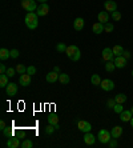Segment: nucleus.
Instances as JSON below:
<instances>
[{
	"instance_id": "38",
	"label": "nucleus",
	"mask_w": 133,
	"mask_h": 148,
	"mask_svg": "<svg viewBox=\"0 0 133 148\" xmlns=\"http://www.w3.org/2000/svg\"><path fill=\"white\" fill-rule=\"evenodd\" d=\"M27 73H29V75H35L36 73V67H33V66H29V67H27Z\"/></svg>"
},
{
	"instance_id": "32",
	"label": "nucleus",
	"mask_w": 133,
	"mask_h": 148,
	"mask_svg": "<svg viewBox=\"0 0 133 148\" xmlns=\"http://www.w3.org/2000/svg\"><path fill=\"white\" fill-rule=\"evenodd\" d=\"M3 135L5 136V138H12V136H14V130L7 127L5 130H3Z\"/></svg>"
},
{
	"instance_id": "12",
	"label": "nucleus",
	"mask_w": 133,
	"mask_h": 148,
	"mask_svg": "<svg viewBox=\"0 0 133 148\" xmlns=\"http://www.w3.org/2000/svg\"><path fill=\"white\" fill-rule=\"evenodd\" d=\"M48 12H49V5L47 3H41L36 10V14L39 16H45V15H48Z\"/></svg>"
},
{
	"instance_id": "3",
	"label": "nucleus",
	"mask_w": 133,
	"mask_h": 148,
	"mask_svg": "<svg viewBox=\"0 0 133 148\" xmlns=\"http://www.w3.org/2000/svg\"><path fill=\"white\" fill-rule=\"evenodd\" d=\"M97 139L101 144H108L112 139V135H110V131H106V130H100L99 134H97Z\"/></svg>"
},
{
	"instance_id": "46",
	"label": "nucleus",
	"mask_w": 133,
	"mask_h": 148,
	"mask_svg": "<svg viewBox=\"0 0 133 148\" xmlns=\"http://www.w3.org/2000/svg\"><path fill=\"white\" fill-rule=\"evenodd\" d=\"M129 123H130V127L133 128V116H132V119H130V121H129Z\"/></svg>"
},
{
	"instance_id": "20",
	"label": "nucleus",
	"mask_w": 133,
	"mask_h": 148,
	"mask_svg": "<svg viewBox=\"0 0 133 148\" xmlns=\"http://www.w3.org/2000/svg\"><path fill=\"white\" fill-rule=\"evenodd\" d=\"M92 31L95 32L96 35H100L104 32V24L102 23H100V21H97V23H95V24L92 25Z\"/></svg>"
},
{
	"instance_id": "29",
	"label": "nucleus",
	"mask_w": 133,
	"mask_h": 148,
	"mask_svg": "<svg viewBox=\"0 0 133 148\" xmlns=\"http://www.w3.org/2000/svg\"><path fill=\"white\" fill-rule=\"evenodd\" d=\"M113 29H115V25H113V23H110V21H108V23H105L104 24V32H112Z\"/></svg>"
},
{
	"instance_id": "10",
	"label": "nucleus",
	"mask_w": 133,
	"mask_h": 148,
	"mask_svg": "<svg viewBox=\"0 0 133 148\" xmlns=\"http://www.w3.org/2000/svg\"><path fill=\"white\" fill-rule=\"evenodd\" d=\"M113 62H115L116 68H125V66H126V59L124 58L123 55L121 56H115Z\"/></svg>"
},
{
	"instance_id": "8",
	"label": "nucleus",
	"mask_w": 133,
	"mask_h": 148,
	"mask_svg": "<svg viewBox=\"0 0 133 148\" xmlns=\"http://www.w3.org/2000/svg\"><path fill=\"white\" fill-rule=\"evenodd\" d=\"M113 59H115V55H113V51L112 48H104L102 49V60L104 62H112Z\"/></svg>"
},
{
	"instance_id": "16",
	"label": "nucleus",
	"mask_w": 133,
	"mask_h": 148,
	"mask_svg": "<svg viewBox=\"0 0 133 148\" xmlns=\"http://www.w3.org/2000/svg\"><path fill=\"white\" fill-rule=\"evenodd\" d=\"M97 19H99V21L102 23V24L108 23V20H109V14H108V11H101V12H99Z\"/></svg>"
},
{
	"instance_id": "22",
	"label": "nucleus",
	"mask_w": 133,
	"mask_h": 148,
	"mask_svg": "<svg viewBox=\"0 0 133 148\" xmlns=\"http://www.w3.org/2000/svg\"><path fill=\"white\" fill-rule=\"evenodd\" d=\"M112 51H113V55L115 56H121L125 49L123 48V45H115V47L112 48Z\"/></svg>"
},
{
	"instance_id": "37",
	"label": "nucleus",
	"mask_w": 133,
	"mask_h": 148,
	"mask_svg": "<svg viewBox=\"0 0 133 148\" xmlns=\"http://www.w3.org/2000/svg\"><path fill=\"white\" fill-rule=\"evenodd\" d=\"M15 72H16V68L8 67V69H7V75L10 76V77H14V76H15Z\"/></svg>"
},
{
	"instance_id": "34",
	"label": "nucleus",
	"mask_w": 133,
	"mask_h": 148,
	"mask_svg": "<svg viewBox=\"0 0 133 148\" xmlns=\"http://www.w3.org/2000/svg\"><path fill=\"white\" fill-rule=\"evenodd\" d=\"M67 47H68V45H65L64 43H59V44L56 45V49H57L59 52H65L67 51Z\"/></svg>"
},
{
	"instance_id": "44",
	"label": "nucleus",
	"mask_w": 133,
	"mask_h": 148,
	"mask_svg": "<svg viewBox=\"0 0 133 148\" xmlns=\"http://www.w3.org/2000/svg\"><path fill=\"white\" fill-rule=\"evenodd\" d=\"M123 56H124V58H125V59H126V60H128V59H129V58H130V52H129V51H124Z\"/></svg>"
},
{
	"instance_id": "27",
	"label": "nucleus",
	"mask_w": 133,
	"mask_h": 148,
	"mask_svg": "<svg viewBox=\"0 0 133 148\" xmlns=\"http://www.w3.org/2000/svg\"><path fill=\"white\" fill-rule=\"evenodd\" d=\"M59 82L61 83V84H68L69 83V76L67 73H60L59 76Z\"/></svg>"
},
{
	"instance_id": "41",
	"label": "nucleus",
	"mask_w": 133,
	"mask_h": 148,
	"mask_svg": "<svg viewBox=\"0 0 133 148\" xmlns=\"http://www.w3.org/2000/svg\"><path fill=\"white\" fill-rule=\"evenodd\" d=\"M106 104H108V108H113V107H115V104H116V100H115V99H109Z\"/></svg>"
},
{
	"instance_id": "45",
	"label": "nucleus",
	"mask_w": 133,
	"mask_h": 148,
	"mask_svg": "<svg viewBox=\"0 0 133 148\" xmlns=\"http://www.w3.org/2000/svg\"><path fill=\"white\" fill-rule=\"evenodd\" d=\"M53 71H55V72H59V73H61V72H60V68H59V67H55V68H53Z\"/></svg>"
},
{
	"instance_id": "49",
	"label": "nucleus",
	"mask_w": 133,
	"mask_h": 148,
	"mask_svg": "<svg viewBox=\"0 0 133 148\" xmlns=\"http://www.w3.org/2000/svg\"><path fill=\"white\" fill-rule=\"evenodd\" d=\"M132 76H133V71H132Z\"/></svg>"
},
{
	"instance_id": "17",
	"label": "nucleus",
	"mask_w": 133,
	"mask_h": 148,
	"mask_svg": "<svg viewBox=\"0 0 133 148\" xmlns=\"http://www.w3.org/2000/svg\"><path fill=\"white\" fill-rule=\"evenodd\" d=\"M110 135H112V138L119 139L120 136L123 135V127H120V125H115V127L110 130Z\"/></svg>"
},
{
	"instance_id": "2",
	"label": "nucleus",
	"mask_w": 133,
	"mask_h": 148,
	"mask_svg": "<svg viewBox=\"0 0 133 148\" xmlns=\"http://www.w3.org/2000/svg\"><path fill=\"white\" fill-rule=\"evenodd\" d=\"M65 53H67L68 59L72 60V62H77V60H80V58H81V52H80L77 45H68Z\"/></svg>"
},
{
	"instance_id": "6",
	"label": "nucleus",
	"mask_w": 133,
	"mask_h": 148,
	"mask_svg": "<svg viewBox=\"0 0 133 148\" xmlns=\"http://www.w3.org/2000/svg\"><path fill=\"white\" fill-rule=\"evenodd\" d=\"M100 87H101L102 91L109 92V91H112L113 88H115V82H113V80H110V79H104V80H101Z\"/></svg>"
},
{
	"instance_id": "23",
	"label": "nucleus",
	"mask_w": 133,
	"mask_h": 148,
	"mask_svg": "<svg viewBox=\"0 0 133 148\" xmlns=\"http://www.w3.org/2000/svg\"><path fill=\"white\" fill-rule=\"evenodd\" d=\"M8 58H11V51H8L7 48L0 49V59H1V60H7Z\"/></svg>"
},
{
	"instance_id": "39",
	"label": "nucleus",
	"mask_w": 133,
	"mask_h": 148,
	"mask_svg": "<svg viewBox=\"0 0 133 148\" xmlns=\"http://www.w3.org/2000/svg\"><path fill=\"white\" fill-rule=\"evenodd\" d=\"M19 55H20V52L17 51V49H11V58L12 59H17Z\"/></svg>"
},
{
	"instance_id": "31",
	"label": "nucleus",
	"mask_w": 133,
	"mask_h": 148,
	"mask_svg": "<svg viewBox=\"0 0 133 148\" xmlns=\"http://www.w3.org/2000/svg\"><path fill=\"white\" fill-rule=\"evenodd\" d=\"M16 72L19 73V75L25 73V72H27V67L23 66V64H17V66H16Z\"/></svg>"
},
{
	"instance_id": "4",
	"label": "nucleus",
	"mask_w": 133,
	"mask_h": 148,
	"mask_svg": "<svg viewBox=\"0 0 133 148\" xmlns=\"http://www.w3.org/2000/svg\"><path fill=\"white\" fill-rule=\"evenodd\" d=\"M21 7H23V10L28 11V12H33L35 10H38V5H36L35 0H21Z\"/></svg>"
},
{
	"instance_id": "5",
	"label": "nucleus",
	"mask_w": 133,
	"mask_h": 148,
	"mask_svg": "<svg viewBox=\"0 0 133 148\" xmlns=\"http://www.w3.org/2000/svg\"><path fill=\"white\" fill-rule=\"evenodd\" d=\"M77 128H78V131H81V132H91L92 131V124L89 123V121H85V120H78L77 121Z\"/></svg>"
},
{
	"instance_id": "36",
	"label": "nucleus",
	"mask_w": 133,
	"mask_h": 148,
	"mask_svg": "<svg viewBox=\"0 0 133 148\" xmlns=\"http://www.w3.org/2000/svg\"><path fill=\"white\" fill-rule=\"evenodd\" d=\"M112 19L115 21H119L120 19H121V14H120L119 11H113L112 12Z\"/></svg>"
},
{
	"instance_id": "11",
	"label": "nucleus",
	"mask_w": 133,
	"mask_h": 148,
	"mask_svg": "<svg viewBox=\"0 0 133 148\" xmlns=\"http://www.w3.org/2000/svg\"><path fill=\"white\" fill-rule=\"evenodd\" d=\"M7 147L8 148H19L21 147V143H20V139L19 138H8V141H7Z\"/></svg>"
},
{
	"instance_id": "13",
	"label": "nucleus",
	"mask_w": 133,
	"mask_h": 148,
	"mask_svg": "<svg viewBox=\"0 0 133 148\" xmlns=\"http://www.w3.org/2000/svg\"><path fill=\"white\" fill-rule=\"evenodd\" d=\"M84 143H85L87 145H93L96 143V136L93 134H91V132H85V135H84Z\"/></svg>"
},
{
	"instance_id": "26",
	"label": "nucleus",
	"mask_w": 133,
	"mask_h": 148,
	"mask_svg": "<svg viewBox=\"0 0 133 148\" xmlns=\"http://www.w3.org/2000/svg\"><path fill=\"white\" fill-rule=\"evenodd\" d=\"M91 83H92L93 86H100L101 84V77H100V75H92V77H91Z\"/></svg>"
},
{
	"instance_id": "14",
	"label": "nucleus",
	"mask_w": 133,
	"mask_h": 148,
	"mask_svg": "<svg viewBox=\"0 0 133 148\" xmlns=\"http://www.w3.org/2000/svg\"><path fill=\"white\" fill-rule=\"evenodd\" d=\"M104 8H105V11H108V12L112 14L113 11H117V4H116V1H113V0H106L105 3H104Z\"/></svg>"
},
{
	"instance_id": "40",
	"label": "nucleus",
	"mask_w": 133,
	"mask_h": 148,
	"mask_svg": "<svg viewBox=\"0 0 133 148\" xmlns=\"http://www.w3.org/2000/svg\"><path fill=\"white\" fill-rule=\"evenodd\" d=\"M108 145H109L110 148H115V147H117V141H116V139L115 138H112L110 139V141L108 143Z\"/></svg>"
},
{
	"instance_id": "21",
	"label": "nucleus",
	"mask_w": 133,
	"mask_h": 148,
	"mask_svg": "<svg viewBox=\"0 0 133 148\" xmlns=\"http://www.w3.org/2000/svg\"><path fill=\"white\" fill-rule=\"evenodd\" d=\"M8 77H10V76H8L7 73H1V75H0V87H1V88H5V87L8 86Z\"/></svg>"
},
{
	"instance_id": "15",
	"label": "nucleus",
	"mask_w": 133,
	"mask_h": 148,
	"mask_svg": "<svg viewBox=\"0 0 133 148\" xmlns=\"http://www.w3.org/2000/svg\"><path fill=\"white\" fill-rule=\"evenodd\" d=\"M133 114L130 110H124L121 114H120V120L124 121V123H126V121H130V119H132Z\"/></svg>"
},
{
	"instance_id": "28",
	"label": "nucleus",
	"mask_w": 133,
	"mask_h": 148,
	"mask_svg": "<svg viewBox=\"0 0 133 148\" xmlns=\"http://www.w3.org/2000/svg\"><path fill=\"white\" fill-rule=\"evenodd\" d=\"M115 68H116V66H115V62H106L105 64V71L106 72H112V71H115Z\"/></svg>"
},
{
	"instance_id": "25",
	"label": "nucleus",
	"mask_w": 133,
	"mask_h": 148,
	"mask_svg": "<svg viewBox=\"0 0 133 148\" xmlns=\"http://www.w3.org/2000/svg\"><path fill=\"white\" fill-rule=\"evenodd\" d=\"M48 123L49 124H52V125H53V127H55V125H57L59 124V117L56 116V115H49V116H48Z\"/></svg>"
},
{
	"instance_id": "19",
	"label": "nucleus",
	"mask_w": 133,
	"mask_h": 148,
	"mask_svg": "<svg viewBox=\"0 0 133 148\" xmlns=\"http://www.w3.org/2000/svg\"><path fill=\"white\" fill-rule=\"evenodd\" d=\"M59 76H60V73L59 72H55V71H52V72H49L47 75V82L48 83H55V82H57L59 80Z\"/></svg>"
},
{
	"instance_id": "33",
	"label": "nucleus",
	"mask_w": 133,
	"mask_h": 148,
	"mask_svg": "<svg viewBox=\"0 0 133 148\" xmlns=\"http://www.w3.org/2000/svg\"><path fill=\"white\" fill-rule=\"evenodd\" d=\"M113 110H115V112H116V114H121V112L124 111V107H123V104L116 103V104H115V107H113Z\"/></svg>"
},
{
	"instance_id": "30",
	"label": "nucleus",
	"mask_w": 133,
	"mask_h": 148,
	"mask_svg": "<svg viewBox=\"0 0 133 148\" xmlns=\"http://www.w3.org/2000/svg\"><path fill=\"white\" fill-rule=\"evenodd\" d=\"M32 147H33V143L29 139H24L23 143H21V148H32Z\"/></svg>"
},
{
	"instance_id": "47",
	"label": "nucleus",
	"mask_w": 133,
	"mask_h": 148,
	"mask_svg": "<svg viewBox=\"0 0 133 148\" xmlns=\"http://www.w3.org/2000/svg\"><path fill=\"white\" fill-rule=\"evenodd\" d=\"M38 1H40V4H41V3H47L48 0H38Z\"/></svg>"
},
{
	"instance_id": "24",
	"label": "nucleus",
	"mask_w": 133,
	"mask_h": 148,
	"mask_svg": "<svg viewBox=\"0 0 133 148\" xmlns=\"http://www.w3.org/2000/svg\"><path fill=\"white\" fill-rule=\"evenodd\" d=\"M126 95L125 93H117L116 96H115V100H116V103H120V104H124L126 101Z\"/></svg>"
},
{
	"instance_id": "7",
	"label": "nucleus",
	"mask_w": 133,
	"mask_h": 148,
	"mask_svg": "<svg viewBox=\"0 0 133 148\" xmlns=\"http://www.w3.org/2000/svg\"><path fill=\"white\" fill-rule=\"evenodd\" d=\"M31 80H32V77H31V75L29 73H21L20 75V77H19V83H20V86H23V87H28L29 84H31Z\"/></svg>"
},
{
	"instance_id": "42",
	"label": "nucleus",
	"mask_w": 133,
	"mask_h": 148,
	"mask_svg": "<svg viewBox=\"0 0 133 148\" xmlns=\"http://www.w3.org/2000/svg\"><path fill=\"white\" fill-rule=\"evenodd\" d=\"M7 67L4 66V64H1V66H0V73H7Z\"/></svg>"
},
{
	"instance_id": "9",
	"label": "nucleus",
	"mask_w": 133,
	"mask_h": 148,
	"mask_svg": "<svg viewBox=\"0 0 133 148\" xmlns=\"http://www.w3.org/2000/svg\"><path fill=\"white\" fill-rule=\"evenodd\" d=\"M5 92H7L8 96H16L17 93V84H15V83H8V86L5 87Z\"/></svg>"
},
{
	"instance_id": "43",
	"label": "nucleus",
	"mask_w": 133,
	"mask_h": 148,
	"mask_svg": "<svg viewBox=\"0 0 133 148\" xmlns=\"http://www.w3.org/2000/svg\"><path fill=\"white\" fill-rule=\"evenodd\" d=\"M5 128H7V124H5V121L4 120H1L0 121V130L3 131V130H5Z\"/></svg>"
},
{
	"instance_id": "1",
	"label": "nucleus",
	"mask_w": 133,
	"mask_h": 148,
	"mask_svg": "<svg viewBox=\"0 0 133 148\" xmlns=\"http://www.w3.org/2000/svg\"><path fill=\"white\" fill-rule=\"evenodd\" d=\"M24 21H25L27 28H29V29H36L38 24H39V15L36 14V12H28L25 19H24Z\"/></svg>"
},
{
	"instance_id": "48",
	"label": "nucleus",
	"mask_w": 133,
	"mask_h": 148,
	"mask_svg": "<svg viewBox=\"0 0 133 148\" xmlns=\"http://www.w3.org/2000/svg\"><path fill=\"white\" fill-rule=\"evenodd\" d=\"M130 111H132V114H133V107H132V108H130Z\"/></svg>"
},
{
	"instance_id": "35",
	"label": "nucleus",
	"mask_w": 133,
	"mask_h": 148,
	"mask_svg": "<svg viewBox=\"0 0 133 148\" xmlns=\"http://www.w3.org/2000/svg\"><path fill=\"white\" fill-rule=\"evenodd\" d=\"M55 131H56V128L53 127L52 124H49L48 127H45V134H47V135H52V134H53V132H55Z\"/></svg>"
},
{
	"instance_id": "18",
	"label": "nucleus",
	"mask_w": 133,
	"mask_h": 148,
	"mask_svg": "<svg viewBox=\"0 0 133 148\" xmlns=\"http://www.w3.org/2000/svg\"><path fill=\"white\" fill-rule=\"evenodd\" d=\"M84 24H85L84 19H83V17H77V19H75V21H73V28H75L76 31H81L83 28H84Z\"/></svg>"
}]
</instances>
